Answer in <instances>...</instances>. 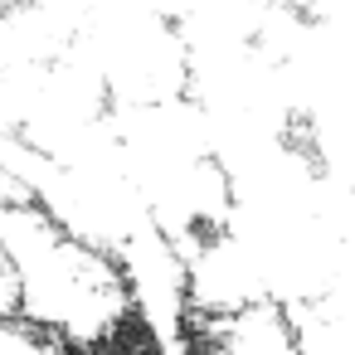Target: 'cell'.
I'll return each mask as SVG.
<instances>
[{
    "label": "cell",
    "mask_w": 355,
    "mask_h": 355,
    "mask_svg": "<svg viewBox=\"0 0 355 355\" xmlns=\"http://www.w3.org/2000/svg\"><path fill=\"white\" fill-rule=\"evenodd\" d=\"M0 258L10 268L20 316L64 355H107L141 326L117 253L73 234L20 185L0 190Z\"/></svg>",
    "instance_id": "1"
},
{
    "label": "cell",
    "mask_w": 355,
    "mask_h": 355,
    "mask_svg": "<svg viewBox=\"0 0 355 355\" xmlns=\"http://www.w3.org/2000/svg\"><path fill=\"white\" fill-rule=\"evenodd\" d=\"M0 355H64V350L20 311H0Z\"/></svg>",
    "instance_id": "2"
}]
</instances>
